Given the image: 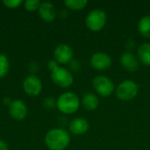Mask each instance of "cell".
<instances>
[{
	"mask_svg": "<svg viewBox=\"0 0 150 150\" xmlns=\"http://www.w3.org/2000/svg\"><path fill=\"white\" fill-rule=\"evenodd\" d=\"M24 4H25V8L27 11H33L39 9L41 3L38 0H26Z\"/></svg>",
	"mask_w": 150,
	"mask_h": 150,
	"instance_id": "19",
	"label": "cell"
},
{
	"mask_svg": "<svg viewBox=\"0 0 150 150\" xmlns=\"http://www.w3.org/2000/svg\"><path fill=\"white\" fill-rule=\"evenodd\" d=\"M9 70V61L5 54H0V78L6 76Z\"/></svg>",
	"mask_w": 150,
	"mask_h": 150,
	"instance_id": "18",
	"label": "cell"
},
{
	"mask_svg": "<svg viewBox=\"0 0 150 150\" xmlns=\"http://www.w3.org/2000/svg\"><path fill=\"white\" fill-rule=\"evenodd\" d=\"M64 4L71 10L77 11V10L83 9L88 4V1L87 0H65Z\"/></svg>",
	"mask_w": 150,
	"mask_h": 150,
	"instance_id": "17",
	"label": "cell"
},
{
	"mask_svg": "<svg viewBox=\"0 0 150 150\" xmlns=\"http://www.w3.org/2000/svg\"><path fill=\"white\" fill-rule=\"evenodd\" d=\"M0 150H8L7 144L2 140H0Z\"/></svg>",
	"mask_w": 150,
	"mask_h": 150,
	"instance_id": "23",
	"label": "cell"
},
{
	"mask_svg": "<svg viewBox=\"0 0 150 150\" xmlns=\"http://www.w3.org/2000/svg\"><path fill=\"white\" fill-rule=\"evenodd\" d=\"M47 66H48L49 69L52 71V70H54L55 68H57V67H58V62H56L55 61H50V62H48Z\"/></svg>",
	"mask_w": 150,
	"mask_h": 150,
	"instance_id": "22",
	"label": "cell"
},
{
	"mask_svg": "<svg viewBox=\"0 0 150 150\" xmlns=\"http://www.w3.org/2000/svg\"><path fill=\"white\" fill-rule=\"evenodd\" d=\"M92 86L97 93L102 97H109L114 91L112 81L105 76H97L92 80Z\"/></svg>",
	"mask_w": 150,
	"mask_h": 150,
	"instance_id": "6",
	"label": "cell"
},
{
	"mask_svg": "<svg viewBox=\"0 0 150 150\" xmlns=\"http://www.w3.org/2000/svg\"><path fill=\"white\" fill-rule=\"evenodd\" d=\"M45 142L49 149L63 150L69 146L70 136L69 132L63 128H54L46 134Z\"/></svg>",
	"mask_w": 150,
	"mask_h": 150,
	"instance_id": "1",
	"label": "cell"
},
{
	"mask_svg": "<svg viewBox=\"0 0 150 150\" xmlns=\"http://www.w3.org/2000/svg\"><path fill=\"white\" fill-rule=\"evenodd\" d=\"M138 31L145 38H150V16H143L138 23Z\"/></svg>",
	"mask_w": 150,
	"mask_h": 150,
	"instance_id": "16",
	"label": "cell"
},
{
	"mask_svg": "<svg viewBox=\"0 0 150 150\" xmlns=\"http://www.w3.org/2000/svg\"><path fill=\"white\" fill-rule=\"evenodd\" d=\"M3 4L6 7L11 8V9H13V8L18 7L22 4V1L21 0H6V1H4Z\"/></svg>",
	"mask_w": 150,
	"mask_h": 150,
	"instance_id": "20",
	"label": "cell"
},
{
	"mask_svg": "<svg viewBox=\"0 0 150 150\" xmlns=\"http://www.w3.org/2000/svg\"><path fill=\"white\" fill-rule=\"evenodd\" d=\"M90 128V124L88 120L84 118H76L72 120L69 123V130L75 135L84 134Z\"/></svg>",
	"mask_w": 150,
	"mask_h": 150,
	"instance_id": "13",
	"label": "cell"
},
{
	"mask_svg": "<svg viewBox=\"0 0 150 150\" xmlns=\"http://www.w3.org/2000/svg\"><path fill=\"white\" fill-rule=\"evenodd\" d=\"M23 87L26 94L32 97H35L40 93L42 90V83L37 76H29L25 79Z\"/></svg>",
	"mask_w": 150,
	"mask_h": 150,
	"instance_id": "9",
	"label": "cell"
},
{
	"mask_svg": "<svg viewBox=\"0 0 150 150\" xmlns=\"http://www.w3.org/2000/svg\"><path fill=\"white\" fill-rule=\"evenodd\" d=\"M54 56L56 62L61 64H66L72 61L73 50L69 45L61 44L57 46L56 48L54 49Z\"/></svg>",
	"mask_w": 150,
	"mask_h": 150,
	"instance_id": "8",
	"label": "cell"
},
{
	"mask_svg": "<svg viewBox=\"0 0 150 150\" xmlns=\"http://www.w3.org/2000/svg\"><path fill=\"white\" fill-rule=\"evenodd\" d=\"M91 65L97 70H105L112 64V59L110 54L105 52H96L91 56Z\"/></svg>",
	"mask_w": 150,
	"mask_h": 150,
	"instance_id": "7",
	"label": "cell"
},
{
	"mask_svg": "<svg viewBox=\"0 0 150 150\" xmlns=\"http://www.w3.org/2000/svg\"><path fill=\"white\" fill-rule=\"evenodd\" d=\"M83 106L88 111H94L98 108L99 105V100L97 95L91 92L85 93L82 98Z\"/></svg>",
	"mask_w": 150,
	"mask_h": 150,
	"instance_id": "14",
	"label": "cell"
},
{
	"mask_svg": "<svg viewBox=\"0 0 150 150\" xmlns=\"http://www.w3.org/2000/svg\"><path fill=\"white\" fill-rule=\"evenodd\" d=\"M9 112L14 120H22L27 115V107L23 101L18 99L13 100L10 105Z\"/></svg>",
	"mask_w": 150,
	"mask_h": 150,
	"instance_id": "10",
	"label": "cell"
},
{
	"mask_svg": "<svg viewBox=\"0 0 150 150\" xmlns=\"http://www.w3.org/2000/svg\"><path fill=\"white\" fill-rule=\"evenodd\" d=\"M70 67H71L72 70L77 71L79 69V68H80V64H79V62L76 60H72L70 62Z\"/></svg>",
	"mask_w": 150,
	"mask_h": 150,
	"instance_id": "21",
	"label": "cell"
},
{
	"mask_svg": "<svg viewBox=\"0 0 150 150\" xmlns=\"http://www.w3.org/2000/svg\"><path fill=\"white\" fill-rule=\"evenodd\" d=\"M120 61L123 68L129 72H134L139 68V60L132 52L123 53Z\"/></svg>",
	"mask_w": 150,
	"mask_h": 150,
	"instance_id": "11",
	"label": "cell"
},
{
	"mask_svg": "<svg viewBox=\"0 0 150 150\" xmlns=\"http://www.w3.org/2000/svg\"><path fill=\"white\" fill-rule=\"evenodd\" d=\"M107 22V15L101 9H94L91 11L85 18V25L91 32L101 31Z\"/></svg>",
	"mask_w": 150,
	"mask_h": 150,
	"instance_id": "3",
	"label": "cell"
},
{
	"mask_svg": "<svg viewBox=\"0 0 150 150\" xmlns=\"http://www.w3.org/2000/svg\"><path fill=\"white\" fill-rule=\"evenodd\" d=\"M56 106L59 111L64 114H73L79 109L80 100L76 94L73 92H65L58 98Z\"/></svg>",
	"mask_w": 150,
	"mask_h": 150,
	"instance_id": "2",
	"label": "cell"
},
{
	"mask_svg": "<svg viewBox=\"0 0 150 150\" xmlns=\"http://www.w3.org/2000/svg\"><path fill=\"white\" fill-rule=\"evenodd\" d=\"M139 86L137 83L133 80L122 81L116 89V95L120 100L131 101L138 94Z\"/></svg>",
	"mask_w": 150,
	"mask_h": 150,
	"instance_id": "4",
	"label": "cell"
},
{
	"mask_svg": "<svg viewBox=\"0 0 150 150\" xmlns=\"http://www.w3.org/2000/svg\"><path fill=\"white\" fill-rule=\"evenodd\" d=\"M51 78L56 85L62 88H69L74 82L72 73L66 68L60 66L51 71Z\"/></svg>",
	"mask_w": 150,
	"mask_h": 150,
	"instance_id": "5",
	"label": "cell"
},
{
	"mask_svg": "<svg viewBox=\"0 0 150 150\" xmlns=\"http://www.w3.org/2000/svg\"><path fill=\"white\" fill-rule=\"evenodd\" d=\"M137 58L143 65L150 66V43H143L138 47Z\"/></svg>",
	"mask_w": 150,
	"mask_h": 150,
	"instance_id": "15",
	"label": "cell"
},
{
	"mask_svg": "<svg viewBox=\"0 0 150 150\" xmlns=\"http://www.w3.org/2000/svg\"><path fill=\"white\" fill-rule=\"evenodd\" d=\"M39 15L46 22H52L56 18V10L51 2H43L39 7Z\"/></svg>",
	"mask_w": 150,
	"mask_h": 150,
	"instance_id": "12",
	"label": "cell"
}]
</instances>
